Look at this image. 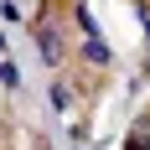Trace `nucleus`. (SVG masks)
I'll return each instance as SVG.
<instances>
[{"label":"nucleus","mask_w":150,"mask_h":150,"mask_svg":"<svg viewBox=\"0 0 150 150\" xmlns=\"http://www.w3.org/2000/svg\"><path fill=\"white\" fill-rule=\"evenodd\" d=\"M42 57H47V62H57V57H62V36H57L52 26H42Z\"/></svg>","instance_id":"obj_1"}]
</instances>
